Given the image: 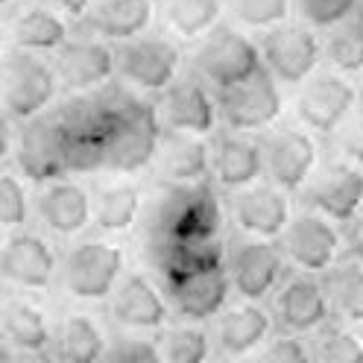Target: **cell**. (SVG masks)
Masks as SVG:
<instances>
[{
    "instance_id": "obj_20",
    "label": "cell",
    "mask_w": 363,
    "mask_h": 363,
    "mask_svg": "<svg viewBox=\"0 0 363 363\" xmlns=\"http://www.w3.org/2000/svg\"><path fill=\"white\" fill-rule=\"evenodd\" d=\"M232 220L246 238L281 240V235L287 232V225L293 220L290 194L269 185V182H258L252 188H243L232 196Z\"/></svg>"
},
{
    "instance_id": "obj_16",
    "label": "cell",
    "mask_w": 363,
    "mask_h": 363,
    "mask_svg": "<svg viewBox=\"0 0 363 363\" xmlns=\"http://www.w3.org/2000/svg\"><path fill=\"white\" fill-rule=\"evenodd\" d=\"M111 320L129 334H162L170 323V302L144 272H123L111 293Z\"/></svg>"
},
{
    "instance_id": "obj_13",
    "label": "cell",
    "mask_w": 363,
    "mask_h": 363,
    "mask_svg": "<svg viewBox=\"0 0 363 363\" xmlns=\"http://www.w3.org/2000/svg\"><path fill=\"white\" fill-rule=\"evenodd\" d=\"M308 211L328 217L331 223H354L363 214V167L349 162H328L316 170L302 191Z\"/></svg>"
},
{
    "instance_id": "obj_7",
    "label": "cell",
    "mask_w": 363,
    "mask_h": 363,
    "mask_svg": "<svg viewBox=\"0 0 363 363\" xmlns=\"http://www.w3.org/2000/svg\"><path fill=\"white\" fill-rule=\"evenodd\" d=\"M214 94H217L220 123L225 129L246 132V135L272 126L281 118V108H284L279 79L272 77L267 67H261V71L255 77H249L246 82L214 91Z\"/></svg>"
},
{
    "instance_id": "obj_25",
    "label": "cell",
    "mask_w": 363,
    "mask_h": 363,
    "mask_svg": "<svg viewBox=\"0 0 363 363\" xmlns=\"http://www.w3.org/2000/svg\"><path fill=\"white\" fill-rule=\"evenodd\" d=\"M272 334V311L255 305V302H240L225 308L217 316L214 325V343L217 352L225 357H243L258 352Z\"/></svg>"
},
{
    "instance_id": "obj_1",
    "label": "cell",
    "mask_w": 363,
    "mask_h": 363,
    "mask_svg": "<svg viewBox=\"0 0 363 363\" xmlns=\"http://www.w3.org/2000/svg\"><path fill=\"white\" fill-rule=\"evenodd\" d=\"M97 91L111 111L108 138H106V170L138 173L150 167L155 162L158 144H162L164 135L158 106L115 79Z\"/></svg>"
},
{
    "instance_id": "obj_35",
    "label": "cell",
    "mask_w": 363,
    "mask_h": 363,
    "mask_svg": "<svg viewBox=\"0 0 363 363\" xmlns=\"http://www.w3.org/2000/svg\"><path fill=\"white\" fill-rule=\"evenodd\" d=\"M164 363H211V334L194 325V323H182V325H167L158 340Z\"/></svg>"
},
{
    "instance_id": "obj_37",
    "label": "cell",
    "mask_w": 363,
    "mask_h": 363,
    "mask_svg": "<svg viewBox=\"0 0 363 363\" xmlns=\"http://www.w3.org/2000/svg\"><path fill=\"white\" fill-rule=\"evenodd\" d=\"M313 360L316 363H363V340L343 325H325L323 331H316Z\"/></svg>"
},
{
    "instance_id": "obj_26",
    "label": "cell",
    "mask_w": 363,
    "mask_h": 363,
    "mask_svg": "<svg viewBox=\"0 0 363 363\" xmlns=\"http://www.w3.org/2000/svg\"><path fill=\"white\" fill-rule=\"evenodd\" d=\"M152 164L164 185H196L211 176V147L196 135L164 129Z\"/></svg>"
},
{
    "instance_id": "obj_31",
    "label": "cell",
    "mask_w": 363,
    "mask_h": 363,
    "mask_svg": "<svg viewBox=\"0 0 363 363\" xmlns=\"http://www.w3.org/2000/svg\"><path fill=\"white\" fill-rule=\"evenodd\" d=\"M323 284L331 302V316L349 325H363V264L337 261L323 272Z\"/></svg>"
},
{
    "instance_id": "obj_36",
    "label": "cell",
    "mask_w": 363,
    "mask_h": 363,
    "mask_svg": "<svg viewBox=\"0 0 363 363\" xmlns=\"http://www.w3.org/2000/svg\"><path fill=\"white\" fill-rule=\"evenodd\" d=\"M33 202L27 194V185L21 173H0V229L6 232H24V225L30 223Z\"/></svg>"
},
{
    "instance_id": "obj_5",
    "label": "cell",
    "mask_w": 363,
    "mask_h": 363,
    "mask_svg": "<svg viewBox=\"0 0 363 363\" xmlns=\"http://www.w3.org/2000/svg\"><path fill=\"white\" fill-rule=\"evenodd\" d=\"M194 67L199 79H206L214 91H223L255 77L264 62L261 48L252 38H246L240 30L229 24H217L208 35H202V44L194 56Z\"/></svg>"
},
{
    "instance_id": "obj_42",
    "label": "cell",
    "mask_w": 363,
    "mask_h": 363,
    "mask_svg": "<svg viewBox=\"0 0 363 363\" xmlns=\"http://www.w3.org/2000/svg\"><path fill=\"white\" fill-rule=\"evenodd\" d=\"M331 138H334V150L340 155V162L363 167V106H357L352 115L340 123V129Z\"/></svg>"
},
{
    "instance_id": "obj_28",
    "label": "cell",
    "mask_w": 363,
    "mask_h": 363,
    "mask_svg": "<svg viewBox=\"0 0 363 363\" xmlns=\"http://www.w3.org/2000/svg\"><path fill=\"white\" fill-rule=\"evenodd\" d=\"M0 334L9 349L30 357H44L56 340L48 313L24 299H9L0 308Z\"/></svg>"
},
{
    "instance_id": "obj_9",
    "label": "cell",
    "mask_w": 363,
    "mask_h": 363,
    "mask_svg": "<svg viewBox=\"0 0 363 363\" xmlns=\"http://www.w3.org/2000/svg\"><path fill=\"white\" fill-rule=\"evenodd\" d=\"M287 258L276 240H255L246 238L238 246H232L225 269H229L232 290L240 296V302H255L276 296V290L284 279Z\"/></svg>"
},
{
    "instance_id": "obj_48",
    "label": "cell",
    "mask_w": 363,
    "mask_h": 363,
    "mask_svg": "<svg viewBox=\"0 0 363 363\" xmlns=\"http://www.w3.org/2000/svg\"><path fill=\"white\" fill-rule=\"evenodd\" d=\"M33 363H59V360H44V357H38V360H33Z\"/></svg>"
},
{
    "instance_id": "obj_46",
    "label": "cell",
    "mask_w": 363,
    "mask_h": 363,
    "mask_svg": "<svg viewBox=\"0 0 363 363\" xmlns=\"http://www.w3.org/2000/svg\"><path fill=\"white\" fill-rule=\"evenodd\" d=\"M211 363H240V360H238V357H225V354H217Z\"/></svg>"
},
{
    "instance_id": "obj_47",
    "label": "cell",
    "mask_w": 363,
    "mask_h": 363,
    "mask_svg": "<svg viewBox=\"0 0 363 363\" xmlns=\"http://www.w3.org/2000/svg\"><path fill=\"white\" fill-rule=\"evenodd\" d=\"M4 41H6V30H4V24H0V50H4Z\"/></svg>"
},
{
    "instance_id": "obj_40",
    "label": "cell",
    "mask_w": 363,
    "mask_h": 363,
    "mask_svg": "<svg viewBox=\"0 0 363 363\" xmlns=\"http://www.w3.org/2000/svg\"><path fill=\"white\" fill-rule=\"evenodd\" d=\"M106 363H164V360H162V349H158V340L147 334L123 331L108 343Z\"/></svg>"
},
{
    "instance_id": "obj_38",
    "label": "cell",
    "mask_w": 363,
    "mask_h": 363,
    "mask_svg": "<svg viewBox=\"0 0 363 363\" xmlns=\"http://www.w3.org/2000/svg\"><path fill=\"white\" fill-rule=\"evenodd\" d=\"M229 4L240 24L252 30H272L287 24L293 9V0H229Z\"/></svg>"
},
{
    "instance_id": "obj_22",
    "label": "cell",
    "mask_w": 363,
    "mask_h": 363,
    "mask_svg": "<svg viewBox=\"0 0 363 363\" xmlns=\"http://www.w3.org/2000/svg\"><path fill=\"white\" fill-rule=\"evenodd\" d=\"M35 214L41 225L56 238H77L94 220V199L74 179H56L50 185H41L35 196Z\"/></svg>"
},
{
    "instance_id": "obj_30",
    "label": "cell",
    "mask_w": 363,
    "mask_h": 363,
    "mask_svg": "<svg viewBox=\"0 0 363 363\" xmlns=\"http://www.w3.org/2000/svg\"><path fill=\"white\" fill-rule=\"evenodd\" d=\"M53 346L59 363H106L108 340L88 313H67L56 328Z\"/></svg>"
},
{
    "instance_id": "obj_8",
    "label": "cell",
    "mask_w": 363,
    "mask_h": 363,
    "mask_svg": "<svg viewBox=\"0 0 363 363\" xmlns=\"http://www.w3.org/2000/svg\"><path fill=\"white\" fill-rule=\"evenodd\" d=\"M261 62L284 85L308 82L323 62V41L308 24H279L261 38Z\"/></svg>"
},
{
    "instance_id": "obj_43",
    "label": "cell",
    "mask_w": 363,
    "mask_h": 363,
    "mask_svg": "<svg viewBox=\"0 0 363 363\" xmlns=\"http://www.w3.org/2000/svg\"><path fill=\"white\" fill-rule=\"evenodd\" d=\"M15 141H18L15 121L9 118V111L0 106V164H4L9 155H15Z\"/></svg>"
},
{
    "instance_id": "obj_27",
    "label": "cell",
    "mask_w": 363,
    "mask_h": 363,
    "mask_svg": "<svg viewBox=\"0 0 363 363\" xmlns=\"http://www.w3.org/2000/svg\"><path fill=\"white\" fill-rule=\"evenodd\" d=\"M155 18L152 0H94L85 15V30L106 41H132L150 33Z\"/></svg>"
},
{
    "instance_id": "obj_4",
    "label": "cell",
    "mask_w": 363,
    "mask_h": 363,
    "mask_svg": "<svg viewBox=\"0 0 363 363\" xmlns=\"http://www.w3.org/2000/svg\"><path fill=\"white\" fill-rule=\"evenodd\" d=\"M123 279V249L108 240H79L67 249L59 267V281L65 293L79 302L111 299L118 281Z\"/></svg>"
},
{
    "instance_id": "obj_23",
    "label": "cell",
    "mask_w": 363,
    "mask_h": 363,
    "mask_svg": "<svg viewBox=\"0 0 363 363\" xmlns=\"http://www.w3.org/2000/svg\"><path fill=\"white\" fill-rule=\"evenodd\" d=\"M167 302L170 308L179 313V320L185 323H208L229 308V296H232V281H229V269H208L199 272V276H188L164 284Z\"/></svg>"
},
{
    "instance_id": "obj_18",
    "label": "cell",
    "mask_w": 363,
    "mask_h": 363,
    "mask_svg": "<svg viewBox=\"0 0 363 363\" xmlns=\"http://www.w3.org/2000/svg\"><path fill=\"white\" fill-rule=\"evenodd\" d=\"M272 316L284 334H316L331 323V302L323 279L311 272H296L279 284L272 296Z\"/></svg>"
},
{
    "instance_id": "obj_10",
    "label": "cell",
    "mask_w": 363,
    "mask_h": 363,
    "mask_svg": "<svg viewBox=\"0 0 363 363\" xmlns=\"http://www.w3.org/2000/svg\"><path fill=\"white\" fill-rule=\"evenodd\" d=\"M15 164L18 173L33 185H50L67 176V144L53 111H44L21 123L15 141Z\"/></svg>"
},
{
    "instance_id": "obj_21",
    "label": "cell",
    "mask_w": 363,
    "mask_h": 363,
    "mask_svg": "<svg viewBox=\"0 0 363 363\" xmlns=\"http://www.w3.org/2000/svg\"><path fill=\"white\" fill-rule=\"evenodd\" d=\"M211 179L225 191H243L258 185L264 176V144L246 132L220 129L211 135Z\"/></svg>"
},
{
    "instance_id": "obj_41",
    "label": "cell",
    "mask_w": 363,
    "mask_h": 363,
    "mask_svg": "<svg viewBox=\"0 0 363 363\" xmlns=\"http://www.w3.org/2000/svg\"><path fill=\"white\" fill-rule=\"evenodd\" d=\"M255 363H316V360H313V346L305 343V337L281 334L276 340H267L258 349Z\"/></svg>"
},
{
    "instance_id": "obj_3",
    "label": "cell",
    "mask_w": 363,
    "mask_h": 363,
    "mask_svg": "<svg viewBox=\"0 0 363 363\" xmlns=\"http://www.w3.org/2000/svg\"><path fill=\"white\" fill-rule=\"evenodd\" d=\"M59 88L56 67L38 53L15 48L0 62V106L18 123L44 115L53 106Z\"/></svg>"
},
{
    "instance_id": "obj_2",
    "label": "cell",
    "mask_w": 363,
    "mask_h": 363,
    "mask_svg": "<svg viewBox=\"0 0 363 363\" xmlns=\"http://www.w3.org/2000/svg\"><path fill=\"white\" fill-rule=\"evenodd\" d=\"M150 240H220L223 206L214 185H164L147 214Z\"/></svg>"
},
{
    "instance_id": "obj_14",
    "label": "cell",
    "mask_w": 363,
    "mask_h": 363,
    "mask_svg": "<svg viewBox=\"0 0 363 363\" xmlns=\"http://www.w3.org/2000/svg\"><path fill=\"white\" fill-rule=\"evenodd\" d=\"M357 108V88L337 71H316L296 97V115L313 135H334Z\"/></svg>"
},
{
    "instance_id": "obj_49",
    "label": "cell",
    "mask_w": 363,
    "mask_h": 363,
    "mask_svg": "<svg viewBox=\"0 0 363 363\" xmlns=\"http://www.w3.org/2000/svg\"><path fill=\"white\" fill-rule=\"evenodd\" d=\"M0 363H9V354H0Z\"/></svg>"
},
{
    "instance_id": "obj_6",
    "label": "cell",
    "mask_w": 363,
    "mask_h": 363,
    "mask_svg": "<svg viewBox=\"0 0 363 363\" xmlns=\"http://www.w3.org/2000/svg\"><path fill=\"white\" fill-rule=\"evenodd\" d=\"M118 77L138 94H164L179 79L182 50L176 41L158 33H144L132 41H123L115 48Z\"/></svg>"
},
{
    "instance_id": "obj_17",
    "label": "cell",
    "mask_w": 363,
    "mask_h": 363,
    "mask_svg": "<svg viewBox=\"0 0 363 363\" xmlns=\"http://www.w3.org/2000/svg\"><path fill=\"white\" fill-rule=\"evenodd\" d=\"M158 115H162V126L167 132L208 138V135L217 132V123H220L217 94H211V85L206 79H199L196 74L179 77L162 94Z\"/></svg>"
},
{
    "instance_id": "obj_15",
    "label": "cell",
    "mask_w": 363,
    "mask_h": 363,
    "mask_svg": "<svg viewBox=\"0 0 363 363\" xmlns=\"http://www.w3.org/2000/svg\"><path fill=\"white\" fill-rule=\"evenodd\" d=\"M340 246H343V235L337 232V223L308 208L293 217L281 235L284 258L299 267V272H311V276H323L340 261Z\"/></svg>"
},
{
    "instance_id": "obj_29",
    "label": "cell",
    "mask_w": 363,
    "mask_h": 363,
    "mask_svg": "<svg viewBox=\"0 0 363 363\" xmlns=\"http://www.w3.org/2000/svg\"><path fill=\"white\" fill-rule=\"evenodd\" d=\"M71 38L67 21L59 9L48 6H27L21 9L12 24V41L18 50L27 53H59L65 41Z\"/></svg>"
},
{
    "instance_id": "obj_24",
    "label": "cell",
    "mask_w": 363,
    "mask_h": 363,
    "mask_svg": "<svg viewBox=\"0 0 363 363\" xmlns=\"http://www.w3.org/2000/svg\"><path fill=\"white\" fill-rule=\"evenodd\" d=\"M150 261L164 284L225 267V246L220 240H150Z\"/></svg>"
},
{
    "instance_id": "obj_44",
    "label": "cell",
    "mask_w": 363,
    "mask_h": 363,
    "mask_svg": "<svg viewBox=\"0 0 363 363\" xmlns=\"http://www.w3.org/2000/svg\"><path fill=\"white\" fill-rule=\"evenodd\" d=\"M346 246H349V255H352V261L363 264V214H360L354 223H349Z\"/></svg>"
},
{
    "instance_id": "obj_50",
    "label": "cell",
    "mask_w": 363,
    "mask_h": 363,
    "mask_svg": "<svg viewBox=\"0 0 363 363\" xmlns=\"http://www.w3.org/2000/svg\"><path fill=\"white\" fill-rule=\"evenodd\" d=\"M360 18H363V0H360Z\"/></svg>"
},
{
    "instance_id": "obj_11",
    "label": "cell",
    "mask_w": 363,
    "mask_h": 363,
    "mask_svg": "<svg viewBox=\"0 0 363 363\" xmlns=\"http://www.w3.org/2000/svg\"><path fill=\"white\" fill-rule=\"evenodd\" d=\"M53 67H56L59 85L65 91H71V94H91V91L108 85L118 77L115 48L88 30L65 41V48L56 53Z\"/></svg>"
},
{
    "instance_id": "obj_34",
    "label": "cell",
    "mask_w": 363,
    "mask_h": 363,
    "mask_svg": "<svg viewBox=\"0 0 363 363\" xmlns=\"http://www.w3.org/2000/svg\"><path fill=\"white\" fill-rule=\"evenodd\" d=\"M223 15V0H167L164 18L167 27L182 38L208 35Z\"/></svg>"
},
{
    "instance_id": "obj_45",
    "label": "cell",
    "mask_w": 363,
    "mask_h": 363,
    "mask_svg": "<svg viewBox=\"0 0 363 363\" xmlns=\"http://www.w3.org/2000/svg\"><path fill=\"white\" fill-rule=\"evenodd\" d=\"M53 9H59L62 15H71V18H82L88 15V9L94 6V0H48Z\"/></svg>"
},
{
    "instance_id": "obj_39",
    "label": "cell",
    "mask_w": 363,
    "mask_h": 363,
    "mask_svg": "<svg viewBox=\"0 0 363 363\" xmlns=\"http://www.w3.org/2000/svg\"><path fill=\"white\" fill-rule=\"evenodd\" d=\"M311 30H334L354 15L360 0H293Z\"/></svg>"
},
{
    "instance_id": "obj_33",
    "label": "cell",
    "mask_w": 363,
    "mask_h": 363,
    "mask_svg": "<svg viewBox=\"0 0 363 363\" xmlns=\"http://www.w3.org/2000/svg\"><path fill=\"white\" fill-rule=\"evenodd\" d=\"M323 56L343 77L363 71V18L360 15H352L349 21L328 30L323 41Z\"/></svg>"
},
{
    "instance_id": "obj_12",
    "label": "cell",
    "mask_w": 363,
    "mask_h": 363,
    "mask_svg": "<svg viewBox=\"0 0 363 363\" xmlns=\"http://www.w3.org/2000/svg\"><path fill=\"white\" fill-rule=\"evenodd\" d=\"M264 144V176L269 185L287 194H299L313 179L320 164V147L313 141V132L284 126L276 129Z\"/></svg>"
},
{
    "instance_id": "obj_51",
    "label": "cell",
    "mask_w": 363,
    "mask_h": 363,
    "mask_svg": "<svg viewBox=\"0 0 363 363\" xmlns=\"http://www.w3.org/2000/svg\"><path fill=\"white\" fill-rule=\"evenodd\" d=\"M4 4H9V0H0V6H4Z\"/></svg>"
},
{
    "instance_id": "obj_32",
    "label": "cell",
    "mask_w": 363,
    "mask_h": 363,
    "mask_svg": "<svg viewBox=\"0 0 363 363\" xmlns=\"http://www.w3.org/2000/svg\"><path fill=\"white\" fill-rule=\"evenodd\" d=\"M141 188L132 182H115L106 185L94 199V223L106 235H123L129 232L141 217Z\"/></svg>"
},
{
    "instance_id": "obj_19",
    "label": "cell",
    "mask_w": 363,
    "mask_h": 363,
    "mask_svg": "<svg viewBox=\"0 0 363 363\" xmlns=\"http://www.w3.org/2000/svg\"><path fill=\"white\" fill-rule=\"evenodd\" d=\"M59 255L35 232H12L0 246V279L18 290H48L59 279Z\"/></svg>"
}]
</instances>
